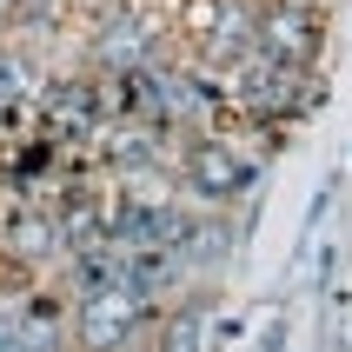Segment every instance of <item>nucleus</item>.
<instances>
[{
  "label": "nucleus",
  "mask_w": 352,
  "mask_h": 352,
  "mask_svg": "<svg viewBox=\"0 0 352 352\" xmlns=\"http://www.w3.org/2000/svg\"><path fill=\"white\" fill-rule=\"evenodd\" d=\"M259 186V160H246L233 140L206 126V133H179L173 140V193L206 206V213H226Z\"/></svg>",
  "instance_id": "obj_1"
},
{
  "label": "nucleus",
  "mask_w": 352,
  "mask_h": 352,
  "mask_svg": "<svg viewBox=\"0 0 352 352\" xmlns=\"http://www.w3.org/2000/svg\"><path fill=\"white\" fill-rule=\"evenodd\" d=\"M213 306H219L213 286L186 279V286H179V299H166V306H160L146 352H213Z\"/></svg>",
  "instance_id": "obj_3"
},
{
  "label": "nucleus",
  "mask_w": 352,
  "mask_h": 352,
  "mask_svg": "<svg viewBox=\"0 0 352 352\" xmlns=\"http://www.w3.org/2000/svg\"><path fill=\"white\" fill-rule=\"evenodd\" d=\"M259 54L286 60V67H319L326 0H259Z\"/></svg>",
  "instance_id": "obj_2"
}]
</instances>
